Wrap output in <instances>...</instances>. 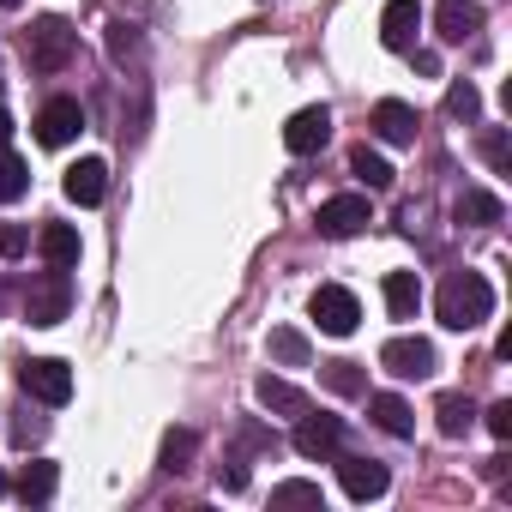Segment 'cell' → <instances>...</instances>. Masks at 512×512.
Masks as SVG:
<instances>
[{"label": "cell", "mask_w": 512, "mask_h": 512, "mask_svg": "<svg viewBox=\"0 0 512 512\" xmlns=\"http://www.w3.org/2000/svg\"><path fill=\"white\" fill-rule=\"evenodd\" d=\"M434 314L446 332H476L488 314H494V284L482 272H452L440 290H434Z\"/></svg>", "instance_id": "cell-1"}, {"label": "cell", "mask_w": 512, "mask_h": 512, "mask_svg": "<svg viewBox=\"0 0 512 512\" xmlns=\"http://www.w3.org/2000/svg\"><path fill=\"white\" fill-rule=\"evenodd\" d=\"M19 386H25L37 404L61 410V404L73 398V368H67V362H55V356H25V362H19Z\"/></svg>", "instance_id": "cell-2"}, {"label": "cell", "mask_w": 512, "mask_h": 512, "mask_svg": "<svg viewBox=\"0 0 512 512\" xmlns=\"http://www.w3.org/2000/svg\"><path fill=\"white\" fill-rule=\"evenodd\" d=\"M73 49H79V37H73V25L67 19H37L31 25V67L37 73H61L67 61H73Z\"/></svg>", "instance_id": "cell-3"}, {"label": "cell", "mask_w": 512, "mask_h": 512, "mask_svg": "<svg viewBox=\"0 0 512 512\" xmlns=\"http://www.w3.org/2000/svg\"><path fill=\"white\" fill-rule=\"evenodd\" d=\"M67 308H73L67 266H49V272L31 284V296H25V314H31V326H61V320H67Z\"/></svg>", "instance_id": "cell-4"}, {"label": "cell", "mask_w": 512, "mask_h": 512, "mask_svg": "<svg viewBox=\"0 0 512 512\" xmlns=\"http://www.w3.org/2000/svg\"><path fill=\"white\" fill-rule=\"evenodd\" d=\"M308 308H314L320 332H332V338H350V332H356V320H362V302H356L344 284H320Z\"/></svg>", "instance_id": "cell-5"}, {"label": "cell", "mask_w": 512, "mask_h": 512, "mask_svg": "<svg viewBox=\"0 0 512 512\" xmlns=\"http://www.w3.org/2000/svg\"><path fill=\"white\" fill-rule=\"evenodd\" d=\"M326 139H332V109H326V103H308V109H296V115L284 121V145H290L296 157H314Z\"/></svg>", "instance_id": "cell-6"}, {"label": "cell", "mask_w": 512, "mask_h": 512, "mask_svg": "<svg viewBox=\"0 0 512 512\" xmlns=\"http://www.w3.org/2000/svg\"><path fill=\"white\" fill-rule=\"evenodd\" d=\"M79 133H85V109H79V97H49L43 115H37V139H43V145H73Z\"/></svg>", "instance_id": "cell-7"}, {"label": "cell", "mask_w": 512, "mask_h": 512, "mask_svg": "<svg viewBox=\"0 0 512 512\" xmlns=\"http://www.w3.org/2000/svg\"><path fill=\"white\" fill-rule=\"evenodd\" d=\"M380 368L398 374V380H428L434 374V344L428 338H392L380 350Z\"/></svg>", "instance_id": "cell-8"}, {"label": "cell", "mask_w": 512, "mask_h": 512, "mask_svg": "<svg viewBox=\"0 0 512 512\" xmlns=\"http://www.w3.org/2000/svg\"><path fill=\"white\" fill-rule=\"evenodd\" d=\"M338 440H344V422L338 416H308V410L296 416V452L302 458H320L326 464V458H338Z\"/></svg>", "instance_id": "cell-9"}, {"label": "cell", "mask_w": 512, "mask_h": 512, "mask_svg": "<svg viewBox=\"0 0 512 512\" xmlns=\"http://www.w3.org/2000/svg\"><path fill=\"white\" fill-rule=\"evenodd\" d=\"M416 37H422V7H416V0H386V13H380V43L398 49V55H410Z\"/></svg>", "instance_id": "cell-10"}, {"label": "cell", "mask_w": 512, "mask_h": 512, "mask_svg": "<svg viewBox=\"0 0 512 512\" xmlns=\"http://www.w3.org/2000/svg\"><path fill=\"white\" fill-rule=\"evenodd\" d=\"M320 235H332V241H344V235H356L362 223H368V199L362 193H338V199H326L320 205Z\"/></svg>", "instance_id": "cell-11"}, {"label": "cell", "mask_w": 512, "mask_h": 512, "mask_svg": "<svg viewBox=\"0 0 512 512\" xmlns=\"http://www.w3.org/2000/svg\"><path fill=\"white\" fill-rule=\"evenodd\" d=\"M368 127H374L386 145H416V109L398 103V97H380L374 115H368Z\"/></svg>", "instance_id": "cell-12"}, {"label": "cell", "mask_w": 512, "mask_h": 512, "mask_svg": "<svg viewBox=\"0 0 512 512\" xmlns=\"http://www.w3.org/2000/svg\"><path fill=\"white\" fill-rule=\"evenodd\" d=\"M61 187H67L73 205H103V193H109V163H103V157H79Z\"/></svg>", "instance_id": "cell-13"}, {"label": "cell", "mask_w": 512, "mask_h": 512, "mask_svg": "<svg viewBox=\"0 0 512 512\" xmlns=\"http://www.w3.org/2000/svg\"><path fill=\"white\" fill-rule=\"evenodd\" d=\"M338 482H344L350 500H380L392 476H386V464H374V458H338Z\"/></svg>", "instance_id": "cell-14"}, {"label": "cell", "mask_w": 512, "mask_h": 512, "mask_svg": "<svg viewBox=\"0 0 512 512\" xmlns=\"http://www.w3.org/2000/svg\"><path fill=\"white\" fill-rule=\"evenodd\" d=\"M482 7H476V0H440V7H434V31L446 37V43H464V37H476L482 31Z\"/></svg>", "instance_id": "cell-15"}, {"label": "cell", "mask_w": 512, "mask_h": 512, "mask_svg": "<svg viewBox=\"0 0 512 512\" xmlns=\"http://www.w3.org/2000/svg\"><path fill=\"white\" fill-rule=\"evenodd\" d=\"M368 416H374V428H386L392 440H410V434H416V416H410V404H404L398 392H374V398H368Z\"/></svg>", "instance_id": "cell-16"}, {"label": "cell", "mask_w": 512, "mask_h": 512, "mask_svg": "<svg viewBox=\"0 0 512 512\" xmlns=\"http://www.w3.org/2000/svg\"><path fill=\"white\" fill-rule=\"evenodd\" d=\"M37 247L49 266H79V229L73 223H43L37 229Z\"/></svg>", "instance_id": "cell-17"}, {"label": "cell", "mask_w": 512, "mask_h": 512, "mask_svg": "<svg viewBox=\"0 0 512 512\" xmlns=\"http://www.w3.org/2000/svg\"><path fill=\"white\" fill-rule=\"evenodd\" d=\"M500 217H506L500 193H488V187H464V199H458V223H470V229H488V223H500Z\"/></svg>", "instance_id": "cell-18"}, {"label": "cell", "mask_w": 512, "mask_h": 512, "mask_svg": "<svg viewBox=\"0 0 512 512\" xmlns=\"http://www.w3.org/2000/svg\"><path fill=\"white\" fill-rule=\"evenodd\" d=\"M386 308H392V320H416V308H422V278H416V272H386Z\"/></svg>", "instance_id": "cell-19"}, {"label": "cell", "mask_w": 512, "mask_h": 512, "mask_svg": "<svg viewBox=\"0 0 512 512\" xmlns=\"http://www.w3.org/2000/svg\"><path fill=\"white\" fill-rule=\"evenodd\" d=\"M253 392H260V404H266V410H278V416H302V410H308V392H302V386H290V380H278V374H266Z\"/></svg>", "instance_id": "cell-20"}, {"label": "cell", "mask_w": 512, "mask_h": 512, "mask_svg": "<svg viewBox=\"0 0 512 512\" xmlns=\"http://www.w3.org/2000/svg\"><path fill=\"white\" fill-rule=\"evenodd\" d=\"M350 175H356V181H362L368 193H386L398 169H392V163H386L380 151H368V145H356V151H350Z\"/></svg>", "instance_id": "cell-21"}, {"label": "cell", "mask_w": 512, "mask_h": 512, "mask_svg": "<svg viewBox=\"0 0 512 512\" xmlns=\"http://www.w3.org/2000/svg\"><path fill=\"white\" fill-rule=\"evenodd\" d=\"M434 416H440V434H446V440H464V434L476 428V404H470L464 392H446V398L434 404Z\"/></svg>", "instance_id": "cell-22"}, {"label": "cell", "mask_w": 512, "mask_h": 512, "mask_svg": "<svg viewBox=\"0 0 512 512\" xmlns=\"http://www.w3.org/2000/svg\"><path fill=\"white\" fill-rule=\"evenodd\" d=\"M55 482H61V470H55L49 458H31V464L19 470V500H25V506H43V500L55 494Z\"/></svg>", "instance_id": "cell-23"}, {"label": "cell", "mask_w": 512, "mask_h": 512, "mask_svg": "<svg viewBox=\"0 0 512 512\" xmlns=\"http://www.w3.org/2000/svg\"><path fill=\"white\" fill-rule=\"evenodd\" d=\"M320 380H326V392H338V398H362V392H368L362 362H326V368H320Z\"/></svg>", "instance_id": "cell-24"}, {"label": "cell", "mask_w": 512, "mask_h": 512, "mask_svg": "<svg viewBox=\"0 0 512 512\" xmlns=\"http://www.w3.org/2000/svg\"><path fill=\"white\" fill-rule=\"evenodd\" d=\"M193 452H199V434H193V428H169V434H163V470H169V476H181V470L193 464Z\"/></svg>", "instance_id": "cell-25"}, {"label": "cell", "mask_w": 512, "mask_h": 512, "mask_svg": "<svg viewBox=\"0 0 512 512\" xmlns=\"http://www.w3.org/2000/svg\"><path fill=\"white\" fill-rule=\"evenodd\" d=\"M308 356H314V350H308V338H302L296 326H278V332H272V362H284V368H308Z\"/></svg>", "instance_id": "cell-26"}, {"label": "cell", "mask_w": 512, "mask_h": 512, "mask_svg": "<svg viewBox=\"0 0 512 512\" xmlns=\"http://www.w3.org/2000/svg\"><path fill=\"white\" fill-rule=\"evenodd\" d=\"M25 187H31V169H25V157L0 145V199H25Z\"/></svg>", "instance_id": "cell-27"}, {"label": "cell", "mask_w": 512, "mask_h": 512, "mask_svg": "<svg viewBox=\"0 0 512 512\" xmlns=\"http://www.w3.org/2000/svg\"><path fill=\"white\" fill-rule=\"evenodd\" d=\"M446 115H452V121H476V115H482V91H476L470 79H452V91H446Z\"/></svg>", "instance_id": "cell-28"}, {"label": "cell", "mask_w": 512, "mask_h": 512, "mask_svg": "<svg viewBox=\"0 0 512 512\" xmlns=\"http://www.w3.org/2000/svg\"><path fill=\"white\" fill-rule=\"evenodd\" d=\"M272 506H326V494H320V482L290 476V482H278V488H272Z\"/></svg>", "instance_id": "cell-29"}, {"label": "cell", "mask_w": 512, "mask_h": 512, "mask_svg": "<svg viewBox=\"0 0 512 512\" xmlns=\"http://www.w3.org/2000/svg\"><path fill=\"white\" fill-rule=\"evenodd\" d=\"M25 247H31V235H25L19 223H0V260H19Z\"/></svg>", "instance_id": "cell-30"}, {"label": "cell", "mask_w": 512, "mask_h": 512, "mask_svg": "<svg viewBox=\"0 0 512 512\" xmlns=\"http://www.w3.org/2000/svg\"><path fill=\"white\" fill-rule=\"evenodd\" d=\"M488 434H494V440H512V398H500V404L488 410Z\"/></svg>", "instance_id": "cell-31"}, {"label": "cell", "mask_w": 512, "mask_h": 512, "mask_svg": "<svg viewBox=\"0 0 512 512\" xmlns=\"http://www.w3.org/2000/svg\"><path fill=\"white\" fill-rule=\"evenodd\" d=\"M109 49H115V61H127V55L139 49V37H133V25H109Z\"/></svg>", "instance_id": "cell-32"}, {"label": "cell", "mask_w": 512, "mask_h": 512, "mask_svg": "<svg viewBox=\"0 0 512 512\" xmlns=\"http://www.w3.org/2000/svg\"><path fill=\"white\" fill-rule=\"evenodd\" d=\"M482 157H488L494 169H506V163H512V145H506V133H488V139H482Z\"/></svg>", "instance_id": "cell-33"}, {"label": "cell", "mask_w": 512, "mask_h": 512, "mask_svg": "<svg viewBox=\"0 0 512 512\" xmlns=\"http://www.w3.org/2000/svg\"><path fill=\"white\" fill-rule=\"evenodd\" d=\"M13 440H19V446L43 440V416H25V422H13Z\"/></svg>", "instance_id": "cell-34"}, {"label": "cell", "mask_w": 512, "mask_h": 512, "mask_svg": "<svg viewBox=\"0 0 512 512\" xmlns=\"http://www.w3.org/2000/svg\"><path fill=\"white\" fill-rule=\"evenodd\" d=\"M7 139H13V115H7V109H0V145H7Z\"/></svg>", "instance_id": "cell-35"}, {"label": "cell", "mask_w": 512, "mask_h": 512, "mask_svg": "<svg viewBox=\"0 0 512 512\" xmlns=\"http://www.w3.org/2000/svg\"><path fill=\"white\" fill-rule=\"evenodd\" d=\"M0 7H7V13H13V7H25V0H0Z\"/></svg>", "instance_id": "cell-36"}, {"label": "cell", "mask_w": 512, "mask_h": 512, "mask_svg": "<svg viewBox=\"0 0 512 512\" xmlns=\"http://www.w3.org/2000/svg\"><path fill=\"white\" fill-rule=\"evenodd\" d=\"M0 494H7V476H0Z\"/></svg>", "instance_id": "cell-37"}]
</instances>
